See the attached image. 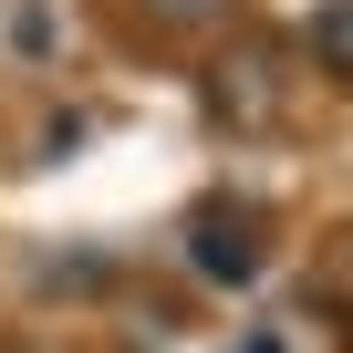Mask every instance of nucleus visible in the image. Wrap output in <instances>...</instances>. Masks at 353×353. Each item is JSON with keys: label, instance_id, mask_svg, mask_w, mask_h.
<instances>
[{"label": "nucleus", "instance_id": "obj_3", "mask_svg": "<svg viewBox=\"0 0 353 353\" xmlns=\"http://www.w3.org/2000/svg\"><path fill=\"white\" fill-rule=\"evenodd\" d=\"M145 21H166V32H208V21H229V0H145Z\"/></svg>", "mask_w": 353, "mask_h": 353}, {"label": "nucleus", "instance_id": "obj_1", "mask_svg": "<svg viewBox=\"0 0 353 353\" xmlns=\"http://www.w3.org/2000/svg\"><path fill=\"white\" fill-rule=\"evenodd\" d=\"M188 260H198L208 281H229V291L260 281V208H229V198L198 208V219H188Z\"/></svg>", "mask_w": 353, "mask_h": 353}, {"label": "nucleus", "instance_id": "obj_2", "mask_svg": "<svg viewBox=\"0 0 353 353\" xmlns=\"http://www.w3.org/2000/svg\"><path fill=\"white\" fill-rule=\"evenodd\" d=\"M312 52H322V73L353 63V11H343V0H322V11H312Z\"/></svg>", "mask_w": 353, "mask_h": 353}]
</instances>
